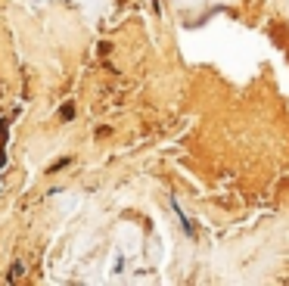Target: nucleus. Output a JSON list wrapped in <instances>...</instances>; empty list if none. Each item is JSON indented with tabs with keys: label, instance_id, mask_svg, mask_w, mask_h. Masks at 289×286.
I'll use <instances>...</instances> for the list:
<instances>
[{
	"label": "nucleus",
	"instance_id": "1",
	"mask_svg": "<svg viewBox=\"0 0 289 286\" xmlns=\"http://www.w3.org/2000/svg\"><path fill=\"white\" fill-rule=\"evenodd\" d=\"M22 274H25V267H22V262H16V265L10 267V283H16V280H22Z\"/></svg>",
	"mask_w": 289,
	"mask_h": 286
},
{
	"label": "nucleus",
	"instance_id": "2",
	"mask_svg": "<svg viewBox=\"0 0 289 286\" xmlns=\"http://www.w3.org/2000/svg\"><path fill=\"white\" fill-rule=\"evenodd\" d=\"M59 119H62V122H72V119H75V106L65 103L62 109H59Z\"/></svg>",
	"mask_w": 289,
	"mask_h": 286
}]
</instances>
